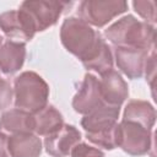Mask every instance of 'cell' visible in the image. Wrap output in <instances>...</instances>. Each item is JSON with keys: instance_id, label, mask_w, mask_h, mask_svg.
I'll return each mask as SVG.
<instances>
[{"instance_id": "6da1fadb", "label": "cell", "mask_w": 157, "mask_h": 157, "mask_svg": "<svg viewBox=\"0 0 157 157\" xmlns=\"http://www.w3.org/2000/svg\"><path fill=\"white\" fill-rule=\"evenodd\" d=\"M60 39L65 49L81 63L92 59L105 43L101 33L78 17H67L60 28Z\"/></svg>"}, {"instance_id": "7a4b0ae2", "label": "cell", "mask_w": 157, "mask_h": 157, "mask_svg": "<svg viewBox=\"0 0 157 157\" xmlns=\"http://www.w3.org/2000/svg\"><path fill=\"white\" fill-rule=\"evenodd\" d=\"M119 112L120 107L103 104L81 119L86 137L94 145L114 150L119 147Z\"/></svg>"}, {"instance_id": "3957f363", "label": "cell", "mask_w": 157, "mask_h": 157, "mask_svg": "<svg viewBox=\"0 0 157 157\" xmlns=\"http://www.w3.org/2000/svg\"><path fill=\"white\" fill-rule=\"evenodd\" d=\"M104 36L115 47L155 49V27L145 21H139L132 15L124 16L110 25L104 31Z\"/></svg>"}, {"instance_id": "277c9868", "label": "cell", "mask_w": 157, "mask_h": 157, "mask_svg": "<svg viewBox=\"0 0 157 157\" xmlns=\"http://www.w3.org/2000/svg\"><path fill=\"white\" fill-rule=\"evenodd\" d=\"M13 94L16 108L36 114L48 105L49 86L37 72L25 71L15 78Z\"/></svg>"}, {"instance_id": "5b68a950", "label": "cell", "mask_w": 157, "mask_h": 157, "mask_svg": "<svg viewBox=\"0 0 157 157\" xmlns=\"http://www.w3.org/2000/svg\"><path fill=\"white\" fill-rule=\"evenodd\" d=\"M152 130L140 123L123 119L119 123V147L131 155L142 156L152 147Z\"/></svg>"}, {"instance_id": "8992f818", "label": "cell", "mask_w": 157, "mask_h": 157, "mask_svg": "<svg viewBox=\"0 0 157 157\" xmlns=\"http://www.w3.org/2000/svg\"><path fill=\"white\" fill-rule=\"evenodd\" d=\"M128 10V2L120 0H85L78 5V15L82 21L94 27H103L114 17Z\"/></svg>"}, {"instance_id": "52a82bcc", "label": "cell", "mask_w": 157, "mask_h": 157, "mask_svg": "<svg viewBox=\"0 0 157 157\" xmlns=\"http://www.w3.org/2000/svg\"><path fill=\"white\" fill-rule=\"evenodd\" d=\"M71 5L72 2L67 1H23L20 7L29 13L37 32H42L54 26L64 10Z\"/></svg>"}, {"instance_id": "ba28073f", "label": "cell", "mask_w": 157, "mask_h": 157, "mask_svg": "<svg viewBox=\"0 0 157 157\" xmlns=\"http://www.w3.org/2000/svg\"><path fill=\"white\" fill-rule=\"evenodd\" d=\"M0 29L9 37L22 40H31L37 33L36 25L23 9L10 10L0 13Z\"/></svg>"}, {"instance_id": "9c48e42d", "label": "cell", "mask_w": 157, "mask_h": 157, "mask_svg": "<svg viewBox=\"0 0 157 157\" xmlns=\"http://www.w3.org/2000/svg\"><path fill=\"white\" fill-rule=\"evenodd\" d=\"M114 55L118 69L123 74H125L129 78L135 80V78H140L144 75L150 56V50L115 47Z\"/></svg>"}, {"instance_id": "30bf717a", "label": "cell", "mask_w": 157, "mask_h": 157, "mask_svg": "<svg viewBox=\"0 0 157 157\" xmlns=\"http://www.w3.org/2000/svg\"><path fill=\"white\" fill-rule=\"evenodd\" d=\"M103 104L105 103L103 102L101 96L99 80L94 75L87 72L77 93L72 99V107L75 112L86 115Z\"/></svg>"}, {"instance_id": "8fae6325", "label": "cell", "mask_w": 157, "mask_h": 157, "mask_svg": "<svg viewBox=\"0 0 157 157\" xmlns=\"http://www.w3.org/2000/svg\"><path fill=\"white\" fill-rule=\"evenodd\" d=\"M81 141V132L69 124H64L55 132L45 136L44 147L52 157H66Z\"/></svg>"}, {"instance_id": "7c38bea8", "label": "cell", "mask_w": 157, "mask_h": 157, "mask_svg": "<svg viewBox=\"0 0 157 157\" xmlns=\"http://www.w3.org/2000/svg\"><path fill=\"white\" fill-rule=\"evenodd\" d=\"M101 76L99 90L103 102L108 105L120 107L129 96L128 83L124 81L121 75L113 69Z\"/></svg>"}, {"instance_id": "4fadbf2b", "label": "cell", "mask_w": 157, "mask_h": 157, "mask_svg": "<svg viewBox=\"0 0 157 157\" xmlns=\"http://www.w3.org/2000/svg\"><path fill=\"white\" fill-rule=\"evenodd\" d=\"M26 59V44L7 40L0 47V71L5 75L17 72Z\"/></svg>"}, {"instance_id": "5bb4252c", "label": "cell", "mask_w": 157, "mask_h": 157, "mask_svg": "<svg viewBox=\"0 0 157 157\" xmlns=\"http://www.w3.org/2000/svg\"><path fill=\"white\" fill-rule=\"evenodd\" d=\"M7 152L11 157H39L42 141L32 132L13 134L7 137Z\"/></svg>"}, {"instance_id": "9a60e30c", "label": "cell", "mask_w": 157, "mask_h": 157, "mask_svg": "<svg viewBox=\"0 0 157 157\" xmlns=\"http://www.w3.org/2000/svg\"><path fill=\"white\" fill-rule=\"evenodd\" d=\"M0 129L13 134H26L34 131V115L22 109H10L0 117Z\"/></svg>"}, {"instance_id": "2e32d148", "label": "cell", "mask_w": 157, "mask_h": 157, "mask_svg": "<svg viewBox=\"0 0 157 157\" xmlns=\"http://www.w3.org/2000/svg\"><path fill=\"white\" fill-rule=\"evenodd\" d=\"M123 119L140 123L147 129L152 130L156 121V110L153 105L147 101L131 99L125 107Z\"/></svg>"}, {"instance_id": "e0dca14e", "label": "cell", "mask_w": 157, "mask_h": 157, "mask_svg": "<svg viewBox=\"0 0 157 157\" xmlns=\"http://www.w3.org/2000/svg\"><path fill=\"white\" fill-rule=\"evenodd\" d=\"M34 115V131L37 135L48 136L64 125L63 115L53 105H47Z\"/></svg>"}, {"instance_id": "ac0fdd59", "label": "cell", "mask_w": 157, "mask_h": 157, "mask_svg": "<svg viewBox=\"0 0 157 157\" xmlns=\"http://www.w3.org/2000/svg\"><path fill=\"white\" fill-rule=\"evenodd\" d=\"M87 70H93L98 72L99 75L105 74L107 71L113 69V54L110 50V47L104 43L103 47L99 49V52L88 61L82 64Z\"/></svg>"}, {"instance_id": "d6986e66", "label": "cell", "mask_w": 157, "mask_h": 157, "mask_svg": "<svg viewBox=\"0 0 157 157\" xmlns=\"http://www.w3.org/2000/svg\"><path fill=\"white\" fill-rule=\"evenodd\" d=\"M132 6L135 11L145 20V22H156V5L153 1H134Z\"/></svg>"}, {"instance_id": "ffe728a7", "label": "cell", "mask_w": 157, "mask_h": 157, "mask_svg": "<svg viewBox=\"0 0 157 157\" xmlns=\"http://www.w3.org/2000/svg\"><path fill=\"white\" fill-rule=\"evenodd\" d=\"M71 157H105L104 153L96 147H92L87 144L78 142L72 150H71Z\"/></svg>"}, {"instance_id": "44dd1931", "label": "cell", "mask_w": 157, "mask_h": 157, "mask_svg": "<svg viewBox=\"0 0 157 157\" xmlns=\"http://www.w3.org/2000/svg\"><path fill=\"white\" fill-rule=\"evenodd\" d=\"M12 88L6 80L0 78V110L7 108L12 102Z\"/></svg>"}, {"instance_id": "7402d4cb", "label": "cell", "mask_w": 157, "mask_h": 157, "mask_svg": "<svg viewBox=\"0 0 157 157\" xmlns=\"http://www.w3.org/2000/svg\"><path fill=\"white\" fill-rule=\"evenodd\" d=\"M0 157H9L7 152V136L0 132Z\"/></svg>"}, {"instance_id": "603a6c76", "label": "cell", "mask_w": 157, "mask_h": 157, "mask_svg": "<svg viewBox=\"0 0 157 157\" xmlns=\"http://www.w3.org/2000/svg\"><path fill=\"white\" fill-rule=\"evenodd\" d=\"M1 43H2V37L0 36V47H1Z\"/></svg>"}]
</instances>
